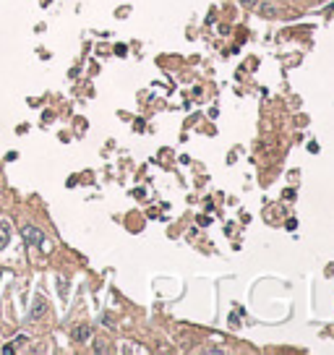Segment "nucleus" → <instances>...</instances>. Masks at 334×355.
<instances>
[{"label": "nucleus", "instance_id": "obj_1", "mask_svg": "<svg viewBox=\"0 0 334 355\" xmlns=\"http://www.w3.org/2000/svg\"><path fill=\"white\" fill-rule=\"evenodd\" d=\"M21 235H24V240L29 243V246H44V233L34 225H24L21 227Z\"/></svg>", "mask_w": 334, "mask_h": 355}, {"label": "nucleus", "instance_id": "obj_2", "mask_svg": "<svg viewBox=\"0 0 334 355\" xmlns=\"http://www.w3.org/2000/svg\"><path fill=\"white\" fill-rule=\"evenodd\" d=\"M44 314H47V300H44L42 295H37L32 300V308H29V321H39Z\"/></svg>", "mask_w": 334, "mask_h": 355}, {"label": "nucleus", "instance_id": "obj_3", "mask_svg": "<svg viewBox=\"0 0 334 355\" xmlns=\"http://www.w3.org/2000/svg\"><path fill=\"white\" fill-rule=\"evenodd\" d=\"M73 342H89V337H92V326L89 324H79L73 332H71Z\"/></svg>", "mask_w": 334, "mask_h": 355}, {"label": "nucleus", "instance_id": "obj_4", "mask_svg": "<svg viewBox=\"0 0 334 355\" xmlns=\"http://www.w3.org/2000/svg\"><path fill=\"white\" fill-rule=\"evenodd\" d=\"M27 342H29V337H27V335H18V337L13 340V345H6V347H3V352H16V350H24V347H27Z\"/></svg>", "mask_w": 334, "mask_h": 355}, {"label": "nucleus", "instance_id": "obj_5", "mask_svg": "<svg viewBox=\"0 0 334 355\" xmlns=\"http://www.w3.org/2000/svg\"><path fill=\"white\" fill-rule=\"evenodd\" d=\"M11 243V225L8 222H0V251Z\"/></svg>", "mask_w": 334, "mask_h": 355}, {"label": "nucleus", "instance_id": "obj_6", "mask_svg": "<svg viewBox=\"0 0 334 355\" xmlns=\"http://www.w3.org/2000/svg\"><path fill=\"white\" fill-rule=\"evenodd\" d=\"M198 352H225V350H222V347H201Z\"/></svg>", "mask_w": 334, "mask_h": 355}, {"label": "nucleus", "instance_id": "obj_7", "mask_svg": "<svg viewBox=\"0 0 334 355\" xmlns=\"http://www.w3.org/2000/svg\"><path fill=\"white\" fill-rule=\"evenodd\" d=\"M240 3L246 6V8H253V6H259V0H240Z\"/></svg>", "mask_w": 334, "mask_h": 355}]
</instances>
